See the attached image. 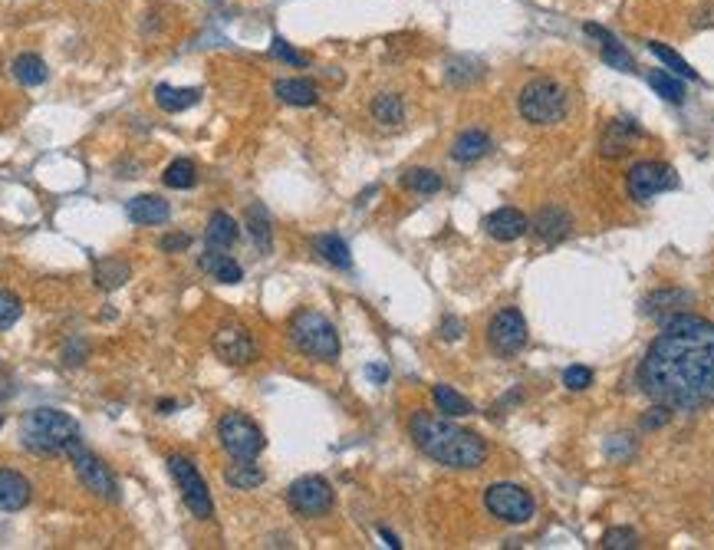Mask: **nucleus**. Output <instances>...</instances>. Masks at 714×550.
<instances>
[{
    "label": "nucleus",
    "mask_w": 714,
    "mask_h": 550,
    "mask_svg": "<svg viewBox=\"0 0 714 550\" xmlns=\"http://www.w3.org/2000/svg\"><path fill=\"white\" fill-rule=\"evenodd\" d=\"M639 386L652 402L678 412L714 406V323L692 314L665 320L639 366Z\"/></svg>",
    "instance_id": "f257e3e1"
},
{
    "label": "nucleus",
    "mask_w": 714,
    "mask_h": 550,
    "mask_svg": "<svg viewBox=\"0 0 714 550\" xmlns=\"http://www.w3.org/2000/svg\"><path fill=\"white\" fill-rule=\"evenodd\" d=\"M408 432L431 461H438L445 468L471 471L480 468L488 461V442L478 432H468L451 422V416H438V412H415L408 418Z\"/></svg>",
    "instance_id": "f03ea898"
},
{
    "label": "nucleus",
    "mask_w": 714,
    "mask_h": 550,
    "mask_svg": "<svg viewBox=\"0 0 714 550\" xmlns=\"http://www.w3.org/2000/svg\"><path fill=\"white\" fill-rule=\"evenodd\" d=\"M80 438V425L72 422L60 408H33L21 422V442L23 449L50 459V455H66L72 442Z\"/></svg>",
    "instance_id": "7ed1b4c3"
},
{
    "label": "nucleus",
    "mask_w": 714,
    "mask_h": 550,
    "mask_svg": "<svg viewBox=\"0 0 714 550\" xmlns=\"http://www.w3.org/2000/svg\"><path fill=\"white\" fill-rule=\"evenodd\" d=\"M290 339L293 347L310 359L336 363L339 359V333L319 310H300L290 320Z\"/></svg>",
    "instance_id": "20e7f679"
},
{
    "label": "nucleus",
    "mask_w": 714,
    "mask_h": 550,
    "mask_svg": "<svg viewBox=\"0 0 714 550\" xmlns=\"http://www.w3.org/2000/svg\"><path fill=\"white\" fill-rule=\"evenodd\" d=\"M566 106H570V96L563 90V82H557L553 76H537L517 96V109L531 125L560 123L566 116Z\"/></svg>",
    "instance_id": "39448f33"
},
{
    "label": "nucleus",
    "mask_w": 714,
    "mask_h": 550,
    "mask_svg": "<svg viewBox=\"0 0 714 550\" xmlns=\"http://www.w3.org/2000/svg\"><path fill=\"white\" fill-rule=\"evenodd\" d=\"M217 438H221V449L231 459H257L267 445L260 425H257L254 418H247L244 412H227L217 422Z\"/></svg>",
    "instance_id": "423d86ee"
},
{
    "label": "nucleus",
    "mask_w": 714,
    "mask_h": 550,
    "mask_svg": "<svg viewBox=\"0 0 714 550\" xmlns=\"http://www.w3.org/2000/svg\"><path fill=\"white\" fill-rule=\"evenodd\" d=\"M168 468H172L174 481H178L184 508L191 511L198 520L211 518V514H215V501H211V491H208V481L201 478V471L194 468V461L184 459V455H172V459H168Z\"/></svg>",
    "instance_id": "0eeeda50"
},
{
    "label": "nucleus",
    "mask_w": 714,
    "mask_h": 550,
    "mask_svg": "<svg viewBox=\"0 0 714 550\" xmlns=\"http://www.w3.org/2000/svg\"><path fill=\"white\" fill-rule=\"evenodd\" d=\"M484 508H488L497 520H504V524H527V520H533L537 504H533V498L521 488V485L497 481V485H490V488L484 491Z\"/></svg>",
    "instance_id": "6e6552de"
},
{
    "label": "nucleus",
    "mask_w": 714,
    "mask_h": 550,
    "mask_svg": "<svg viewBox=\"0 0 714 550\" xmlns=\"http://www.w3.org/2000/svg\"><path fill=\"white\" fill-rule=\"evenodd\" d=\"M625 188L633 202H652L655 194L678 188V172L665 162H635L625 175Z\"/></svg>",
    "instance_id": "1a4fd4ad"
},
{
    "label": "nucleus",
    "mask_w": 714,
    "mask_h": 550,
    "mask_svg": "<svg viewBox=\"0 0 714 550\" xmlns=\"http://www.w3.org/2000/svg\"><path fill=\"white\" fill-rule=\"evenodd\" d=\"M66 455L72 459V465H76V475H80V481L86 485V491H92L96 498H106V501H119V485H115L113 471L106 468L96 455H92L86 445H82L80 438L72 442L70 449H66Z\"/></svg>",
    "instance_id": "9d476101"
},
{
    "label": "nucleus",
    "mask_w": 714,
    "mask_h": 550,
    "mask_svg": "<svg viewBox=\"0 0 714 550\" xmlns=\"http://www.w3.org/2000/svg\"><path fill=\"white\" fill-rule=\"evenodd\" d=\"M527 320L517 306H507V310H500L494 314V320L488 323V343L494 353L500 357H517L523 347H527Z\"/></svg>",
    "instance_id": "9b49d317"
},
{
    "label": "nucleus",
    "mask_w": 714,
    "mask_h": 550,
    "mask_svg": "<svg viewBox=\"0 0 714 550\" xmlns=\"http://www.w3.org/2000/svg\"><path fill=\"white\" fill-rule=\"evenodd\" d=\"M286 501H290V508L296 514H303V518H323L329 508H333V488H329L327 478H319V475H303V478H296L286 491Z\"/></svg>",
    "instance_id": "f8f14e48"
},
{
    "label": "nucleus",
    "mask_w": 714,
    "mask_h": 550,
    "mask_svg": "<svg viewBox=\"0 0 714 550\" xmlns=\"http://www.w3.org/2000/svg\"><path fill=\"white\" fill-rule=\"evenodd\" d=\"M211 349L217 353L221 363L227 366H247L257 359V343L251 337V330L241 323H225L217 326L215 339H211Z\"/></svg>",
    "instance_id": "ddd939ff"
},
{
    "label": "nucleus",
    "mask_w": 714,
    "mask_h": 550,
    "mask_svg": "<svg viewBox=\"0 0 714 550\" xmlns=\"http://www.w3.org/2000/svg\"><path fill=\"white\" fill-rule=\"evenodd\" d=\"M484 231H488L494 241H500V245H510V241H521V237L531 231V218H527L521 208L504 204V208H497V211H490L488 218H484Z\"/></svg>",
    "instance_id": "4468645a"
},
{
    "label": "nucleus",
    "mask_w": 714,
    "mask_h": 550,
    "mask_svg": "<svg viewBox=\"0 0 714 550\" xmlns=\"http://www.w3.org/2000/svg\"><path fill=\"white\" fill-rule=\"evenodd\" d=\"M125 214L132 225L152 228V225H165L172 218V204L165 202L162 194H139L132 202L125 204Z\"/></svg>",
    "instance_id": "2eb2a0df"
},
{
    "label": "nucleus",
    "mask_w": 714,
    "mask_h": 550,
    "mask_svg": "<svg viewBox=\"0 0 714 550\" xmlns=\"http://www.w3.org/2000/svg\"><path fill=\"white\" fill-rule=\"evenodd\" d=\"M570 231H573V218L563 211V208H557V204H547V208L537 211V218H533V235L540 237V241H547V245L563 241Z\"/></svg>",
    "instance_id": "dca6fc26"
},
{
    "label": "nucleus",
    "mask_w": 714,
    "mask_h": 550,
    "mask_svg": "<svg viewBox=\"0 0 714 550\" xmlns=\"http://www.w3.org/2000/svg\"><path fill=\"white\" fill-rule=\"evenodd\" d=\"M582 30L599 40V47H602V63H606V66H612V70H623V73H635L633 53L625 50L623 43L616 40V37H612L609 30H602L599 23H586Z\"/></svg>",
    "instance_id": "f3484780"
},
{
    "label": "nucleus",
    "mask_w": 714,
    "mask_h": 550,
    "mask_svg": "<svg viewBox=\"0 0 714 550\" xmlns=\"http://www.w3.org/2000/svg\"><path fill=\"white\" fill-rule=\"evenodd\" d=\"M33 488L21 471L0 468V511H23L30 504Z\"/></svg>",
    "instance_id": "a211bd4d"
},
{
    "label": "nucleus",
    "mask_w": 714,
    "mask_h": 550,
    "mask_svg": "<svg viewBox=\"0 0 714 550\" xmlns=\"http://www.w3.org/2000/svg\"><path fill=\"white\" fill-rule=\"evenodd\" d=\"M488 152H490V135L484 133V129H468V133H461L458 139H455V145H451V159L461 165L478 162V159H484Z\"/></svg>",
    "instance_id": "6ab92c4d"
},
{
    "label": "nucleus",
    "mask_w": 714,
    "mask_h": 550,
    "mask_svg": "<svg viewBox=\"0 0 714 550\" xmlns=\"http://www.w3.org/2000/svg\"><path fill=\"white\" fill-rule=\"evenodd\" d=\"M642 135V129L635 123H629V119H616V123H609V129H606V135H602V155H612V159H619V155L629 152V145H633V139H639Z\"/></svg>",
    "instance_id": "aec40b11"
},
{
    "label": "nucleus",
    "mask_w": 714,
    "mask_h": 550,
    "mask_svg": "<svg viewBox=\"0 0 714 550\" xmlns=\"http://www.w3.org/2000/svg\"><path fill=\"white\" fill-rule=\"evenodd\" d=\"M201 271L204 274H211L215 280H221V284H241L244 280V271H241V264H237L231 254H221L217 247H211L208 254H201Z\"/></svg>",
    "instance_id": "412c9836"
},
{
    "label": "nucleus",
    "mask_w": 714,
    "mask_h": 550,
    "mask_svg": "<svg viewBox=\"0 0 714 550\" xmlns=\"http://www.w3.org/2000/svg\"><path fill=\"white\" fill-rule=\"evenodd\" d=\"M237 237H241V228H237V221L231 218V214L215 211L211 218H208V228H204V241H208L211 247L225 251V247L237 245Z\"/></svg>",
    "instance_id": "4be33fe9"
},
{
    "label": "nucleus",
    "mask_w": 714,
    "mask_h": 550,
    "mask_svg": "<svg viewBox=\"0 0 714 550\" xmlns=\"http://www.w3.org/2000/svg\"><path fill=\"white\" fill-rule=\"evenodd\" d=\"M274 96L286 106H317L319 92L310 80H276L274 82Z\"/></svg>",
    "instance_id": "5701e85b"
},
{
    "label": "nucleus",
    "mask_w": 714,
    "mask_h": 550,
    "mask_svg": "<svg viewBox=\"0 0 714 550\" xmlns=\"http://www.w3.org/2000/svg\"><path fill=\"white\" fill-rule=\"evenodd\" d=\"M264 468L254 465V459H234V465H227L225 471V481L231 485L234 491H254L264 485Z\"/></svg>",
    "instance_id": "b1692460"
},
{
    "label": "nucleus",
    "mask_w": 714,
    "mask_h": 550,
    "mask_svg": "<svg viewBox=\"0 0 714 550\" xmlns=\"http://www.w3.org/2000/svg\"><path fill=\"white\" fill-rule=\"evenodd\" d=\"M198 99H201V90H178V86H168V82L155 86V102L165 113H184V109L198 106Z\"/></svg>",
    "instance_id": "393cba45"
},
{
    "label": "nucleus",
    "mask_w": 714,
    "mask_h": 550,
    "mask_svg": "<svg viewBox=\"0 0 714 550\" xmlns=\"http://www.w3.org/2000/svg\"><path fill=\"white\" fill-rule=\"evenodd\" d=\"M692 304V294H684V290H655L649 300H645V314L649 316H659V320H672L675 310L678 306H688Z\"/></svg>",
    "instance_id": "a878e982"
},
{
    "label": "nucleus",
    "mask_w": 714,
    "mask_h": 550,
    "mask_svg": "<svg viewBox=\"0 0 714 550\" xmlns=\"http://www.w3.org/2000/svg\"><path fill=\"white\" fill-rule=\"evenodd\" d=\"M313 247H317V254L323 257L327 264L339 267V271H349V267H353V254H349V245L339 235H319L317 241H313Z\"/></svg>",
    "instance_id": "bb28decb"
},
{
    "label": "nucleus",
    "mask_w": 714,
    "mask_h": 550,
    "mask_svg": "<svg viewBox=\"0 0 714 550\" xmlns=\"http://www.w3.org/2000/svg\"><path fill=\"white\" fill-rule=\"evenodd\" d=\"M11 70H13V76H17V82H23V86H40V82H47V76H50L47 63H43L37 53H21V56L11 63Z\"/></svg>",
    "instance_id": "cd10ccee"
},
{
    "label": "nucleus",
    "mask_w": 714,
    "mask_h": 550,
    "mask_svg": "<svg viewBox=\"0 0 714 550\" xmlns=\"http://www.w3.org/2000/svg\"><path fill=\"white\" fill-rule=\"evenodd\" d=\"M247 231H251V237H254V245L260 247V251H270L274 247V231H270V214H267L264 204H251L247 208Z\"/></svg>",
    "instance_id": "c85d7f7f"
},
{
    "label": "nucleus",
    "mask_w": 714,
    "mask_h": 550,
    "mask_svg": "<svg viewBox=\"0 0 714 550\" xmlns=\"http://www.w3.org/2000/svg\"><path fill=\"white\" fill-rule=\"evenodd\" d=\"M372 116L382 125H398L405 119V102H402L398 92H378L376 99H372Z\"/></svg>",
    "instance_id": "c756f323"
},
{
    "label": "nucleus",
    "mask_w": 714,
    "mask_h": 550,
    "mask_svg": "<svg viewBox=\"0 0 714 550\" xmlns=\"http://www.w3.org/2000/svg\"><path fill=\"white\" fill-rule=\"evenodd\" d=\"M649 86H652L662 99H668V102H675V106H682L684 102V82H682V76H675V73H665V70H652L649 76Z\"/></svg>",
    "instance_id": "7c9ffc66"
},
{
    "label": "nucleus",
    "mask_w": 714,
    "mask_h": 550,
    "mask_svg": "<svg viewBox=\"0 0 714 550\" xmlns=\"http://www.w3.org/2000/svg\"><path fill=\"white\" fill-rule=\"evenodd\" d=\"M435 406H438L441 416H451V418H464L474 412V406H471L468 399L461 396V392H455L451 386H435Z\"/></svg>",
    "instance_id": "2f4dec72"
},
{
    "label": "nucleus",
    "mask_w": 714,
    "mask_h": 550,
    "mask_svg": "<svg viewBox=\"0 0 714 550\" xmlns=\"http://www.w3.org/2000/svg\"><path fill=\"white\" fill-rule=\"evenodd\" d=\"M649 50H652L655 56L665 63V70H668V73L682 76V80H698V73H694L692 66H688V60H684V56H678L672 47H665V43H659V40H649Z\"/></svg>",
    "instance_id": "473e14b6"
},
{
    "label": "nucleus",
    "mask_w": 714,
    "mask_h": 550,
    "mask_svg": "<svg viewBox=\"0 0 714 550\" xmlns=\"http://www.w3.org/2000/svg\"><path fill=\"white\" fill-rule=\"evenodd\" d=\"M162 182L168 185V188H182V192H188V188L198 185V168H194L188 159H174V162L165 168Z\"/></svg>",
    "instance_id": "72a5a7b5"
},
{
    "label": "nucleus",
    "mask_w": 714,
    "mask_h": 550,
    "mask_svg": "<svg viewBox=\"0 0 714 550\" xmlns=\"http://www.w3.org/2000/svg\"><path fill=\"white\" fill-rule=\"evenodd\" d=\"M402 185L415 194H435V192H441V175L431 172V168H408V172L402 175Z\"/></svg>",
    "instance_id": "f704fd0d"
},
{
    "label": "nucleus",
    "mask_w": 714,
    "mask_h": 550,
    "mask_svg": "<svg viewBox=\"0 0 714 550\" xmlns=\"http://www.w3.org/2000/svg\"><path fill=\"white\" fill-rule=\"evenodd\" d=\"M125 280H129V264H123V261H99L96 264V284L102 287V290H115V287H123Z\"/></svg>",
    "instance_id": "c9c22d12"
},
{
    "label": "nucleus",
    "mask_w": 714,
    "mask_h": 550,
    "mask_svg": "<svg viewBox=\"0 0 714 550\" xmlns=\"http://www.w3.org/2000/svg\"><path fill=\"white\" fill-rule=\"evenodd\" d=\"M23 316L21 296H13L11 290H0V330H11Z\"/></svg>",
    "instance_id": "e433bc0d"
},
{
    "label": "nucleus",
    "mask_w": 714,
    "mask_h": 550,
    "mask_svg": "<svg viewBox=\"0 0 714 550\" xmlns=\"http://www.w3.org/2000/svg\"><path fill=\"white\" fill-rule=\"evenodd\" d=\"M602 547L633 550V547H639V537H635V530H629V528H616V530H609V534L602 537Z\"/></svg>",
    "instance_id": "4c0bfd02"
},
{
    "label": "nucleus",
    "mask_w": 714,
    "mask_h": 550,
    "mask_svg": "<svg viewBox=\"0 0 714 550\" xmlns=\"http://www.w3.org/2000/svg\"><path fill=\"white\" fill-rule=\"evenodd\" d=\"M270 53H274L276 60L290 63V66H306V56L303 53H296L290 43L284 40V37H274V43H270Z\"/></svg>",
    "instance_id": "58836bf2"
},
{
    "label": "nucleus",
    "mask_w": 714,
    "mask_h": 550,
    "mask_svg": "<svg viewBox=\"0 0 714 550\" xmlns=\"http://www.w3.org/2000/svg\"><path fill=\"white\" fill-rule=\"evenodd\" d=\"M590 382H592V373L586 366H570L566 373H563V386L573 389V392H582Z\"/></svg>",
    "instance_id": "ea45409f"
},
{
    "label": "nucleus",
    "mask_w": 714,
    "mask_h": 550,
    "mask_svg": "<svg viewBox=\"0 0 714 550\" xmlns=\"http://www.w3.org/2000/svg\"><path fill=\"white\" fill-rule=\"evenodd\" d=\"M668 418H672V408L662 406V402H655V408H649V416H642V428H649V432H652V428H662Z\"/></svg>",
    "instance_id": "a19ab883"
},
{
    "label": "nucleus",
    "mask_w": 714,
    "mask_h": 550,
    "mask_svg": "<svg viewBox=\"0 0 714 550\" xmlns=\"http://www.w3.org/2000/svg\"><path fill=\"white\" fill-rule=\"evenodd\" d=\"M188 245H191V237H188V235H168L162 241V251H165V254H172V251H184Z\"/></svg>",
    "instance_id": "79ce46f5"
},
{
    "label": "nucleus",
    "mask_w": 714,
    "mask_h": 550,
    "mask_svg": "<svg viewBox=\"0 0 714 550\" xmlns=\"http://www.w3.org/2000/svg\"><path fill=\"white\" fill-rule=\"evenodd\" d=\"M606 451H609V455H623V459H625V455H633V438L619 435L616 442H609V449H606Z\"/></svg>",
    "instance_id": "37998d69"
},
{
    "label": "nucleus",
    "mask_w": 714,
    "mask_h": 550,
    "mask_svg": "<svg viewBox=\"0 0 714 550\" xmlns=\"http://www.w3.org/2000/svg\"><path fill=\"white\" fill-rule=\"evenodd\" d=\"M82 357H86V343H80V349H72V343H70L66 353H63V363H66V366H80Z\"/></svg>",
    "instance_id": "c03bdc74"
},
{
    "label": "nucleus",
    "mask_w": 714,
    "mask_h": 550,
    "mask_svg": "<svg viewBox=\"0 0 714 550\" xmlns=\"http://www.w3.org/2000/svg\"><path fill=\"white\" fill-rule=\"evenodd\" d=\"M694 27H714V4H708V7H701V11L694 13Z\"/></svg>",
    "instance_id": "a18cd8bd"
},
{
    "label": "nucleus",
    "mask_w": 714,
    "mask_h": 550,
    "mask_svg": "<svg viewBox=\"0 0 714 550\" xmlns=\"http://www.w3.org/2000/svg\"><path fill=\"white\" fill-rule=\"evenodd\" d=\"M461 330H464V326H461L458 320H451V316H448V320L441 323V337H445V339H458Z\"/></svg>",
    "instance_id": "49530a36"
},
{
    "label": "nucleus",
    "mask_w": 714,
    "mask_h": 550,
    "mask_svg": "<svg viewBox=\"0 0 714 550\" xmlns=\"http://www.w3.org/2000/svg\"><path fill=\"white\" fill-rule=\"evenodd\" d=\"M13 396V382H11V376H4V373H0V406H4V402H7V399Z\"/></svg>",
    "instance_id": "de8ad7c7"
},
{
    "label": "nucleus",
    "mask_w": 714,
    "mask_h": 550,
    "mask_svg": "<svg viewBox=\"0 0 714 550\" xmlns=\"http://www.w3.org/2000/svg\"><path fill=\"white\" fill-rule=\"evenodd\" d=\"M378 534H382V537H386V544H388V547H392V550H398V547H402V544H398V537H395V534H392V530H386V528H382V530H378Z\"/></svg>",
    "instance_id": "09e8293b"
},
{
    "label": "nucleus",
    "mask_w": 714,
    "mask_h": 550,
    "mask_svg": "<svg viewBox=\"0 0 714 550\" xmlns=\"http://www.w3.org/2000/svg\"><path fill=\"white\" fill-rule=\"evenodd\" d=\"M369 376L376 379V382H382V379L388 376V369L386 366H369Z\"/></svg>",
    "instance_id": "8fccbe9b"
},
{
    "label": "nucleus",
    "mask_w": 714,
    "mask_h": 550,
    "mask_svg": "<svg viewBox=\"0 0 714 550\" xmlns=\"http://www.w3.org/2000/svg\"><path fill=\"white\" fill-rule=\"evenodd\" d=\"M0 425H4V416H0Z\"/></svg>",
    "instance_id": "3c124183"
}]
</instances>
